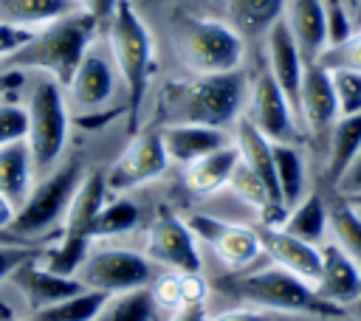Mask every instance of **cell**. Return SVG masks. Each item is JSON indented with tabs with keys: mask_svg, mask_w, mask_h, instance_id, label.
<instances>
[{
	"mask_svg": "<svg viewBox=\"0 0 361 321\" xmlns=\"http://www.w3.org/2000/svg\"><path fill=\"white\" fill-rule=\"evenodd\" d=\"M248 76L240 70L166 82L158 99L161 124H206L228 130L245 110ZM158 124V127H161Z\"/></svg>",
	"mask_w": 361,
	"mask_h": 321,
	"instance_id": "obj_1",
	"label": "cell"
},
{
	"mask_svg": "<svg viewBox=\"0 0 361 321\" xmlns=\"http://www.w3.org/2000/svg\"><path fill=\"white\" fill-rule=\"evenodd\" d=\"M226 290L237 296L243 304L274 313V315H293V318H341L344 310L324 301L316 287L276 265L234 270L226 282Z\"/></svg>",
	"mask_w": 361,
	"mask_h": 321,
	"instance_id": "obj_2",
	"label": "cell"
},
{
	"mask_svg": "<svg viewBox=\"0 0 361 321\" xmlns=\"http://www.w3.org/2000/svg\"><path fill=\"white\" fill-rule=\"evenodd\" d=\"M96 28V20L82 11H71L62 20L34 31L23 48L3 59V70H37L65 87L85 51L93 45Z\"/></svg>",
	"mask_w": 361,
	"mask_h": 321,
	"instance_id": "obj_3",
	"label": "cell"
},
{
	"mask_svg": "<svg viewBox=\"0 0 361 321\" xmlns=\"http://www.w3.org/2000/svg\"><path fill=\"white\" fill-rule=\"evenodd\" d=\"M107 48H110L113 68L127 93L130 130H135V118L141 113L147 84H149V70H152V37L130 0H118L107 23Z\"/></svg>",
	"mask_w": 361,
	"mask_h": 321,
	"instance_id": "obj_4",
	"label": "cell"
},
{
	"mask_svg": "<svg viewBox=\"0 0 361 321\" xmlns=\"http://www.w3.org/2000/svg\"><path fill=\"white\" fill-rule=\"evenodd\" d=\"M172 48L197 76L240 70L245 56V39L226 20L197 14H178L172 20Z\"/></svg>",
	"mask_w": 361,
	"mask_h": 321,
	"instance_id": "obj_5",
	"label": "cell"
},
{
	"mask_svg": "<svg viewBox=\"0 0 361 321\" xmlns=\"http://www.w3.org/2000/svg\"><path fill=\"white\" fill-rule=\"evenodd\" d=\"M25 115H28V130H25V144L34 158V169H51L59 155L65 152L68 144V101L62 93V84L54 82L51 76L39 73L25 99Z\"/></svg>",
	"mask_w": 361,
	"mask_h": 321,
	"instance_id": "obj_6",
	"label": "cell"
},
{
	"mask_svg": "<svg viewBox=\"0 0 361 321\" xmlns=\"http://www.w3.org/2000/svg\"><path fill=\"white\" fill-rule=\"evenodd\" d=\"M85 163L79 158H71L59 166H54L42 180H37L28 191V197L23 200V206L14 214L11 231L17 237L25 239H37L39 234L51 231L56 222L65 220L68 203L79 186V180L85 177Z\"/></svg>",
	"mask_w": 361,
	"mask_h": 321,
	"instance_id": "obj_7",
	"label": "cell"
},
{
	"mask_svg": "<svg viewBox=\"0 0 361 321\" xmlns=\"http://www.w3.org/2000/svg\"><path fill=\"white\" fill-rule=\"evenodd\" d=\"M76 279L87 290H99L107 296L133 293L141 287H149L155 273L152 262L130 248H96L87 251L85 262L76 270Z\"/></svg>",
	"mask_w": 361,
	"mask_h": 321,
	"instance_id": "obj_8",
	"label": "cell"
},
{
	"mask_svg": "<svg viewBox=\"0 0 361 321\" xmlns=\"http://www.w3.org/2000/svg\"><path fill=\"white\" fill-rule=\"evenodd\" d=\"M243 115L271 141H288V144H307L305 132L299 127L296 110L282 93V87L271 79L265 65L248 76V96Z\"/></svg>",
	"mask_w": 361,
	"mask_h": 321,
	"instance_id": "obj_9",
	"label": "cell"
},
{
	"mask_svg": "<svg viewBox=\"0 0 361 321\" xmlns=\"http://www.w3.org/2000/svg\"><path fill=\"white\" fill-rule=\"evenodd\" d=\"M169 166V158L164 152V141L158 127H147L130 138V144L121 149V155L104 169V183L110 194H130L133 189H141L152 180H158Z\"/></svg>",
	"mask_w": 361,
	"mask_h": 321,
	"instance_id": "obj_10",
	"label": "cell"
},
{
	"mask_svg": "<svg viewBox=\"0 0 361 321\" xmlns=\"http://www.w3.org/2000/svg\"><path fill=\"white\" fill-rule=\"evenodd\" d=\"M144 256L152 265H164L178 273H200L203 256L197 248V237L189 228L186 220H180L175 211L161 208L144 237Z\"/></svg>",
	"mask_w": 361,
	"mask_h": 321,
	"instance_id": "obj_11",
	"label": "cell"
},
{
	"mask_svg": "<svg viewBox=\"0 0 361 321\" xmlns=\"http://www.w3.org/2000/svg\"><path fill=\"white\" fill-rule=\"evenodd\" d=\"M296 118H299V127L305 132V141L322 152L327 132L338 118V101L333 93V79L322 62L305 65L299 99H296Z\"/></svg>",
	"mask_w": 361,
	"mask_h": 321,
	"instance_id": "obj_12",
	"label": "cell"
},
{
	"mask_svg": "<svg viewBox=\"0 0 361 321\" xmlns=\"http://www.w3.org/2000/svg\"><path fill=\"white\" fill-rule=\"evenodd\" d=\"M197 239H203L228 270H248L262 256L257 225L228 222L212 214H195L186 220Z\"/></svg>",
	"mask_w": 361,
	"mask_h": 321,
	"instance_id": "obj_13",
	"label": "cell"
},
{
	"mask_svg": "<svg viewBox=\"0 0 361 321\" xmlns=\"http://www.w3.org/2000/svg\"><path fill=\"white\" fill-rule=\"evenodd\" d=\"M257 234H259L262 256L271 265H276V268H282V270H288V273L316 284L319 270H322V245L305 242V239L282 231L279 225L257 222Z\"/></svg>",
	"mask_w": 361,
	"mask_h": 321,
	"instance_id": "obj_14",
	"label": "cell"
},
{
	"mask_svg": "<svg viewBox=\"0 0 361 321\" xmlns=\"http://www.w3.org/2000/svg\"><path fill=\"white\" fill-rule=\"evenodd\" d=\"M8 284L20 293V298L25 301V307L31 313L37 310H45L73 293L82 290V282L76 276H62V273H54L51 268H45L39 262V253L25 259L23 265L14 268V273L8 276Z\"/></svg>",
	"mask_w": 361,
	"mask_h": 321,
	"instance_id": "obj_15",
	"label": "cell"
},
{
	"mask_svg": "<svg viewBox=\"0 0 361 321\" xmlns=\"http://www.w3.org/2000/svg\"><path fill=\"white\" fill-rule=\"evenodd\" d=\"M262 54H265V70L282 87V93L288 96V101L296 110L299 84H302V73H305V65L307 62H305L296 39L288 31V25H285L282 17L262 34Z\"/></svg>",
	"mask_w": 361,
	"mask_h": 321,
	"instance_id": "obj_16",
	"label": "cell"
},
{
	"mask_svg": "<svg viewBox=\"0 0 361 321\" xmlns=\"http://www.w3.org/2000/svg\"><path fill=\"white\" fill-rule=\"evenodd\" d=\"M113 84H116V70H113V62L99 51V48H87L85 56L79 59L71 82L65 84L68 87V99L76 110H99L110 101L113 96Z\"/></svg>",
	"mask_w": 361,
	"mask_h": 321,
	"instance_id": "obj_17",
	"label": "cell"
},
{
	"mask_svg": "<svg viewBox=\"0 0 361 321\" xmlns=\"http://www.w3.org/2000/svg\"><path fill=\"white\" fill-rule=\"evenodd\" d=\"M313 287L324 301L347 310L361 296V268L333 239H327L322 245V270Z\"/></svg>",
	"mask_w": 361,
	"mask_h": 321,
	"instance_id": "obj_18",
	"label": "cell"
},
{
	"mask_svg": "<svg viewBox=\"0 0 361 321\" xmlns=\"http://www.w3.org/2000/svg\"><path fill=\"white\" fill-rule=\"evenodd\" d=\"M361 149V115H338L319 152V189L330 191Z\"/></svg>",
	"mask_w": 361,
	"mask_h": 321,
	"instance_id": "obj_19",
	"label": "cell"
},
{
	"mask_svg": "<svg viewBox=\"0 0 361 321\" xmlns=\"http://www.w3.org/2000/svg\"><path fill=\"white\" fill-rule=\"evenodd\" d=\"M158 132H161L164 152H166L169 163H178V166H189L192 160H197L231 141L228 130L206 127V124H161Z\"/></svg>",
	"mask_w": 361,
	"mask_h": 321,
	"instance_id": "obj_20",
	"label": "cell"
},
{
	"mask_svg": "<svg viewBox=\"0 0 361 321\" xmlns=\"http://www.w3.org/2000/svg\"><path fill=\"white\" fill-rule=\"evenodd\" d=\"M282 20L293 34L305 62H319V56L327 48L324 0H285Z\"/></svg>",
	"mask_w": 361,
	"mask_h": 321,
	"instance_id": "obj_21",
	"label": "cell"
},
{
	"mask_svg": "<svg viewBox=\"0 0 361 321\" xmlns=\"http://www.w3.org/2000/svg\"><path fill=\"white\" fill-rule=\"evenodd\" d=\"M274 175L279 186V197L285 211L296 206L310 189V160L302 144H288V141H274Z\"/></svg>",
	"mask_w": 361,
	"mask_h": 321,
	"instance_id": "obj_22",
	"label": "cell"
},
{
	"mask_svg": "<svg viewBox=\"0 0 361 321\" xmlns=\"http://www.w3.org/2000/svg\"><path fill=\"white\" fill-rule=\"evenodd\" d=\"M282 231L313 242V245H324L330 239V211H327V191L313 186L296 206H290L279 222Z\"/></svg>",
	"mask_w": 361,
	"mask_h": 321,
	"instance_id": "obj_23",
	"label": "cell"
},
{
	"mask_svg": "<svg viewBox=\"0 0 361 321\" xmlns=\"http://www.w3.org/2000/svg\"><path fill=\"white\" fill-rule=\"evenodd\" d=\"M237 163H240L237 146H234V141H228L226 146L192 160L189 166H183V183L195 197H209V194L228 186Z\"/></svg>",
	"mask_w": 361,
	"mask_h": 321,
	"instance_id": "obj_24",
	"label": "cell"
},
{
	"mask_svg": "<svg viewBox=\"0 0 361 321\" xmlns=\"http://www.w3.org/2000/svg\"><path fill=\"white\" fill-rule=\"evenodd\" d=\"M107 197H110V191H107V183H104V169H87L85 177L79 180L71 203H68L62 231L90 237V225H93L99 208L107 203Z\"/></svg>",
	"mask_w": 361,
	"mask_h": 321,
	"instance_id": "obj_25",
	"label": "cell"
},
{
	"mask_svg": "<svg viewBox=\"0 0 361 321\" xmlns=\"http://www.w3.org/2000/svg\"><path fill=\"white\" fill-rule=\"evenodd\" d=\"M34 186V158L25 138L0 146V194L20 208Z\"/></svg>",
	"mask_w": 361,
	"mask_h": 321,
	"instance_id": "obj_26",
	"label": "cell"
},
{
	"mask_svg": "<svg viewBox=\"0 0 361 321\" xmlns=\"http://www.w3.org/2000/svg\"><path fill=\"white\" fill-rule=\"evenodd\" d=\"M223 20L243 37H262L285 8V0H220Z\"/></svg>",
	"mask_w": 361,
	"mask_h": 321,
	"instance_id": "obj_27",
	"label": "cell"
},
{
	"mask_svg": "<svg viewBox=\"0 0 361 321\" xmlns=\"http://www.w3.org/2000/svg\"><path fill=\"white\" fill-rule=\"evenodd\" d=\"M71 11L73 0H0V23L25 31H39Z\"/></svg>",
	"mask_w": 361,
	"mask_h": 321,
	"instance_id": "obj_28",
	"label": "cell"
},
{
	"mask_svg": "<svg viewBox=\"0 0 361 321\" xmlns=\"http://www.w3.org/2000/svg\"><path fill=\"white\" fill-rule=\"evenodd\" d=\"M327 211H330V239L361 268V211L350 200L333 191H327Z\"/></svg>",
	"mask_w": 361,
	"mask_h": 321,
	"instance_id": "obj_29",
	"label": "cell"
},
{
	"mask_svg": "<svg viewBox=\"0 0 361 321\" xmlns=\"http://www.w3.org/2000/svg\"><path fill=\"white\" fill-rule=\"evenodd\" d=\"M206 290L209 287L200 273H178V270H169L152 279L149 284V296L155 307H164V310H175L189 301H206Z\"/></svg>",
	"mask_w": 361,
	"mask_h": 321,
	"instance_id": "obj_30",
	"label": "cell"
},
{
	"mask_svg": "<svg viewBox=\"0 0 361 321\" xmlns=\"http://www.w3.org/2000/svg\"><path fill=\"white\" fill-rule=\"evenodd\" d=\"M110 298L113 296H107V293L82 287L79 293H73V296H68V298H62L45 310L31 313V321H96Z\"/></svg>",
	"mask_w": 361,
	"mask_h": 321,
	"instance_id": "obj_31",
	"label": "cell"
},
{
	"mask_svg": "<svg viewBox=\"0 0 361 321\" xmlns=\"http://www.w3.org/2000/svg\"><path fill=\"white\" fill-rule=\"evenodd\" d=\"M90 242H93L90 237L59 231V234L54 237V242L39 251V262H42L45 268H51L54 273L76 276L79 265L85 262V256H87V251H90Z\"/></svg>",
	"mask_w": 361,
	"mask_h": 321,
	"instance_id": "obj_32",
	"label": "cell"
},
{
	"mask_svg": "<svg viewBox=\"0 0 361 321\" xmlns=\"http://www.w3.org/2000/svg\"><path fill=\"white\" fill-rule=\"evenodd\" d=\"M135 225H138V206L127 194H110L107 203L99 208L93 225H90V239L118 237V234H127Z\"/></svg>",
	"mask_w": 361,
	"mask_h": 321,
	"instance_id": "obj_33",
	"label": "cell"
},
{
	"mask_svg": "<svg viewBox=\"0 0 361 321\" xmlns=\"http://www.w3.org/2000/svg\"><path fill=\"white\" fill-rule=\"evenodd\" d=\"M155 310L158 307L149 296V287H141V290H133V293L113 296L107 301V307L99 313L96 321H152Z\"/></svg>",
	"mask_w": 361,
	"mask_h": 321,
	"instance_id": "obj_34",
	"label": "cell"
},
{
	"mask_svg": "<svg viewBox=\"0 0 361 321\" xmlns=\"http://www.w3.org/2000/svg\"><path fill=\"white\" fill-rule=\"evenodd\" d=\"M327 70L338 101V115H361V70H350V68H327Z\"/></svg>",
	"mask_w": 361,
	"mask_h": 321,
	"instance_id": "obj_35",
	"label": "cell"
},
{
	"mask_svg": "<svg viewBox=\"0 0 361 321\" xmlns=\"http://www.w3.org/2000/svg\"><path fill=\"white\" fill-rule=\"evenodd\" d=\"M324 23H327V48L347 42L358 28L355 8L347 0H324Z\"/></svg>",
	"mask_w": 361,
	"mask_h": 321,
	"instance_id": "obj_36",
	"label": "cell"
},
{
	"mask_svg": "<svg viewBox=\"0 0 361 321\" xmlns=\"http://www.w3.org/2000/svg\"><path fill=\"white\" fill-rule=\"evenodd\" d=\"M11 96L14 93H8V96L0 99V146L25 138V130H28L25 107L20 101H14Z\"/></svg>",
	"mask_w": 361,
	"mask_h": 321,
	"instance_id": "obj_37",
	"label": "cell"
},
{
	"mask_svg": "<svg viewBox=\"0 0 361 321\" xmlns=\"http://www.w3.org/2000/svg\"><path fill=\"white\" fill-rule=\"evenodd\" d=\"M319 62L324 68H350V70H361V28H355V34L341 42V45H333L327 48Z\"/></svg>",
	"mask_w": 361,
	"mask_h": 321,
	"instance_id": "obj_38",
	"label": "cell"
},
{
	"mask_svg": "<svg viewBox=\"0 0 361 321\" xmlns=\"http://www.w3.org/2000/svg\"><path fill=\"white\" fill-rule=\"evenodd\" d=\"M42 248L34 242V245H8V242H0V282H8V276L14 273L17 265H23L25 259L37 256Z\"/></svg>",
	"mask_w": 361,
	"mask_h": 321,
	"instance_id": "obj_39",
	"label": "cell"
},
{
	"mask_svg": "<svg viewBox=\"0 0 361 321\" xmlns=\"http://www.w3.org/2000/svg\"><path fill=\"white\" fill-rule=\"evenodd\" d=\"M330 191L344 197V200H358L361 197V149L355 152V158L350 160V166L344 169V175L336 180V186Z\"/></svg>",
	"mask_w": 361,
	"mask_h": 321,
	"instance_id": "obj_40",
	"label": "cell"
},
{
	"mask_svg": "<svg viewBox=\"0 0 361 321\" xmlns=\"http://www.w3.org/2000/svg\"><path fill=\"white\" fill-rule=\"evenodd\" d=\"M34 31H25V28H14V25H6L0 23V62L8 59L17 48H23L28 39H31Z\"/></svg>",
	"mask_w": 361,
	"mask_h": 321,
	"instance_id": "obj_41",
	"label": "cell"
},
{
	"mask_svg": "<svg viewBox=\"0 0 361 321\" xmlns=\"http://www.w3.org/2000/svg\"><path fill=\"white\" fill-rule=\"evenodd\" d=\"M73 6H76V11L96 20V25H102V23H110L118 0H73Z\"/></svg>",
	"mask_w": 361,
	"mask_h": 321,
	"instance_id": "obj_42",
	"label": "cell"
},
{
	"mask_svg": "<svg viewBox=\"0 0 361 321\" xmlns=\"http://www.w3.org/2000/svg\"><path fill=\"white\" fill-rule=\"evenodd\" d=\"M279 315L274 313H265V310H257V307H234V310H226V313H217V315H209V321H276Z\"/></svg>",
	"mask_w": 361,
	"mask_h": 321,
	"instance_id": "obj_43",
	"label": "cell"
},
{
	"mask_svg": "<svg viewBox=\"0 0 361 321\" xmlns=\"http://www.w3.org/2000/svg\"><path fill=\"white\" fill-rule=\"evenodd\" d=\"M169 321H209V310H206V301H189V304H180L172 310Z\"/></svg>",
	"mask_w": 361,
	"mask_h": 321,
	"instance_id": "obj_44",
	"label": "cell"
},
{
	"mask_svg": "<svg viewBox=\"0 0 361 321\" xmlns=\"http://www.w3.org/2000/svg\"><path fill=\"white\" fill-rule=\"evenodd\" d=\"M23 87V70H0V99Z\"/></svg>",
	"mask_w": 361,
	"mask_h": 321,
	"instance_id": "obj_45",
	"label": "cell"
},
{
	"mask_svg": "<svg viewBox=\"0 0 361 321\" xmlns=\"http://www.w3.org/2000/svg\"><path fill=\"white\" fill-rule=\"evenodd\" d=\"M14 214H17V208L0 194V231H11V222H14ZM14 234V231H11Z\"/></svg>",
	"mask_w": 361,
	"mask_h": 321,
	"instance_id": "obj_46",
	"label": "cell"
},
{
	"mask_svg": "<svg viewBox=\"0 0 361 321\" xmlns=\"http://www.w3.org/2000/svg\"><path fill=\"white\" fill-rule=\"evenodd\" d=\"M0 242H8V245H34V239L17 237V234H11V231H0Z\"/></svg>",
	"mask_w": 361,
	"mask_h": 321,
	"instance_id": "obj_47",
	"label": "cell"
},
{
	"mask_svg": "<svg viewBox=\"0 0 361 321\" xmlns=\"http://www.w3.org/2000/svg\"><path fill=\"white\" fill-rule=\"evenodd\" d=\"M344 313H347V318H350V321H361V296H358V298H355Z\"/></svg>",
	"mask_w": 361,
	"mask_h": 321,
	"instance_id": "obj_48",
	"label": "cell"
},
{
	"mask_svg": "<svg viewBox=\"0 0 361 321\" xmlns=\"http://www.w3.org/2000/svg\"><path fill=\"white\" fill-rule=\"evenodd\" d=\"M276 321H350L347 315H341V318H293V315H279Z\"/></svg>",
	"mask_w": 361,
	"mask_h": 321,
	"instance_id": "obj_49",
	"label": "cell"
},
{
	"mask_svg": "<svg viewBox=\"0 0 361 321\" xmlns=\"http://www.w3.org/2000/svg\"><path fill=\"white\" fill-rule=\"evenodd\" d=\"M353 8H355V23L361 28V0H353Z\"/></svg>",
	"mask_w": 361,
	"mask_h": 321,
	"instance_id": "obj_50",
	"label": "cell"
},
{
	"mask_svg": "<svg viewBox=\"0 0 361 321\" xmlns=\"http://www.w3.org/2000/svg\"><path fill=\"white\" fill-rule=\"evenodd\" d=\"M350 203H353V206H361V197H358V200H350Z\"/></svg>",
	"mask_w": 361,
	"mask_h": 321,
	"instance_id": "obj_51",
	"label": "cell"
},
{
	"mask_svg": "<svg viewBox=\"0 0 361 321\" xmlns=\"http://www.w3.org/2000/svg\"><path fill=\"white\" fill-rule=\"evenodd\" d=\"M355 208H358V211H361V206H355Z\"/></svg>",
	"mask_w": 361,
	"mask_h": 321,
	"instance_id": "obj_52",
	"label": "cell"
},
{
	"mask_svg": "<svg viewBox=\"0 0 361 321\" xmlns=\"http://www.w3.org/2000/svg\"><path fill=\"white\" fill-rule=\"evenodd\" d=\"M0 321H3V315H0Z\"/></svg>",
	"mask_w": 361,
	"mask_h": 321,
	"instance_id": "obj_53",
	"label": "cell"
}]
</instances>
